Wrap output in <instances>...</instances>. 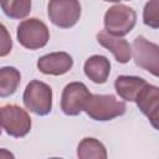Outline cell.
<instances>
[{"label":"cell","mask_w":159,"mask_h":159,"mask_svg":"<svg viewBox=\"0 0 159 159\" xmlns=\"http://www.w3.org/2000/svg\"><path fill=\"white\" fill-rule=\"evenodd\" d=\"M127 106L112 94H92L84 107V112L94 120L106 122L125 113Z\"/></svg>","instance_id":"6da1fadb"},{"label":"cell","mask_w":159,"mask_h":159,"mask_svg":"<svg viewBox=\"0 0 159 159\" xmlns=\"http://www.w3.org/2000/svg\"><path fill=\"white\" fill-rule=\"evenodd\" d=\"M22 101L30 112L37 116H46L52 109V89L45 82L32 80L25 88Z\"/></svg>","instance_id":"7a4b0ae2"},{"label":"cell","mask_w":159,"mask_h":159,"mask_svg":"<svg viewBox=\"0 0 159 159\" xmlns=\"http://www.w3.org/2000/svg\"><path fill=\"white\" fill-rule=\"evenodd\" d=\"M137 22L135 11L123 4H117L109 7L104 15L106 31L114 36H125L129 34Z\"/></svg>","instance_id":"3957f363"},{"label":"cell","mask_w":159,"mask_h":159,"mask_svg":"<svg viewBox=\"0 0 159 159\" xmlns=\"http://www.w3.org/2000/svg\"><path fill=\"white\" fill-rule=\"evenodd\" d=\"M17 40L20 45L29 50H37L43 46L50 40V32L45 22L36 17L24 20L19 24L16 31Z\"/></svg>","instance_id":"277c9868"},{"label":"cell","mask_w":159,"mask_h":159,"mask_svg":"<svg viewBox=\"0 0 159 159\" xmlns=\"http://www.w3.org/2000/svg\"><path fill=\"white\" fill-rule=\"evenodd\" d=\"M47 15L50 21L57 27L70 29L81 17V4L78 0H50Z\"/></svg>","instance_id":"5b68a950"},{"label":"cell","mask_w":159,"mask_h":159,"mask_svg":"<svg viewBox=\"0 0 159 159\" xmlns=\"http://www.w3.org/2000/svg\"><path fill=\"white\" fill-rule=\"evenodd\" d=\"M2 129L11 137H25L31 129V118L25 109L16 104H5L0 109Z\"/></svg>","instance_id":"8992f818"},{"label":"cell","mask_w":159,"mask_h":159,"mask_svg":"<svg viewBox=\"0 0 159 159\" xmlns=\"http://www.w3.org/2000/svg\"><path fill=\"white\" fill-rule=\"evenodd\" d=\"M133 58L137 66L159 77V46L144 36H137L132 45Z\"/></svg>","instance_id":"52a82bcc"},{"label":"cell","mask_w":159,"mask_h":159,"mask_svg":"<svg viewBox=\"0 0 159 159\" xmlns=\"http://www.w3.org/2000/svg\"><path fill=\"white\" fill-rule=\"evenodd\" d=\"M92 94L88 88L82 82H71L68 83L63 91L61 97V109L67 116H78L84 107Z\"/></svg>","instance_id":"ba28073f"},{"label":"cell","mask_w":159,"mask_h":159,"mask_svg":"<svg viewBox=\"0 0 159 159\" xmlns=\"http://www.w3.org/2000/svg\"><path fill=\"white\" fill-rule=\"evenodd\" d=\"M73 66V60L67 52H52L37 60V68L43 75L61 76L67 73Z\"/></svg>","instance_id":"9c48e42d"},{"label":"cell","mask_w":159,"mask_h":159,"mask_svg":"<svg viewBox=\"0 0 159 159\" xmlns=\"http://www.w3.org/2000/svg\"><path fill=\"white\" fill-rule=\"evenodd\" d=\"M97 41L101 46L111 51L119 63H127L132 56L130 45L119 36H114L108 31L103 30L97 34Z\"/></svg>","instance_id":"30bf717a"},{"label":"cell","mask_w":159,"mask_h":159,"mask_svg":"<svg viewBox=\"0 0 159 159\" xmlns=\"http://www.w3.org/2000/svg\"><path fill=\"white\" fill-rule=\"evenodd\" d=\"M84 75L94 83L102 84L107 81L111 72V62L106 56L93 55L84 62Z\"/></svg>","instance_id":"8fae6325"},{"label":"cell","mask_w":159,"mask_h":159,"mask_svg":"<svg viewBox=\"0 0 159 159\" xmlns=\"http://www.w3.org/2000/svg\"><path fill=\"white\" fill-rule=\"evenodd\" d=\"M147 84L145 80L135 76H119L116 78L114 88L119 97L125 101L134 102L140 89Z\"/></svg>","instance_id":"7c38bea8"},{"label":"cell","mask_w":159,"mask_h":159,"mask_svg":"<svg viewBox=\"0 0 159 159\" xmlns=\"http://www.w3.org/2000/svg\"><path fill=\"white\" fill-rule=\"evenodd\" d=\"M140 112L149 117L159 107V87L147 83L138 93L134 101Z\"/></svg>","instance_id":"4fadbf2b"},{"label":"cell","mask_w":159,"mask_h":159,"mask_svg":"<svg viewBox=\"0 0 159 159\" xmlns=\"http://www.w3.org/2000/svg\"><path fill=\"white\" fill-rule=\"evenodd\" d=\"M21 82V75L15 67H2L0 70V96L7 97L16 92Z\"/></svg>","instance_id":"5bb4252c"},{"label":"cell","mask_w":159,"mask_h":159,"mask_svg":"<svg viewBox=\"0 0 159 159\" xmlns=\"http://www.w3.org/2000/svg\"><path fill=\"white\" fill-rule=\"evenodd\" d=\"M77 155L81 159H106L107 152L104 145L96 138H83L78 144Z\"/></svg>","instance_id":"9a60e30c"},{"label":"cell","mask_w":159,"mask_h":159,"mask_svg":"<svg viewBox=\"0 0 159 159\" xmlns=\"http://www.w3.org/2000/svg\"><path fill=\"white\" fill-rule=\"evenodd\" d=\"M4 14L10 19H24L31 11V0H0Z\"/></svg>","instance_id":"2e32d148"},{"label":"cell","mask_w":159,"mask_h":159,"mask_svg":"<svg viewBox=\"0 0 159 159\" xmlns=\"http://www.w3.org/2000/svg\"><path fill=\"white\" fill-rule=\"evenodd\" d=\"M143 21L152 29H159V0H149L143 10Z\"/></svg>","instance_id":"e0dca14e"},{"label":"cell","mask_w":159,"mask_h":159,"mask_svg":"<svg viewBox=\"0 0 159 159\" xmlns=\"http://www.w3.org/2000/svg\"><path fill=\"white\" fill-rule=\"evenodd\" d=\"M1 29V36H2V41H1V50H0V55L1 56H6L10 51H11V47H12V41H11V37L9 36L6 29L4 25L0 26Z\"/></svg>","instance_id":"ac0fdd59"},{"label":"cell","mask_w":159,"mask_h":159,"mask_svg":"<svg viewBox=\"0 0 159 159\" xmlns=\"http://www.w3.org/2000/svg\"><path fill=\"white\" fill-rule=\"evenodd\" d=\"M148 119H149L150 124H152L157 130H159V107L148 117Z\"/></svg>","instance_id":"d6986e66"},{"label":"cell","mask_w":159,"mask_h":159,"mask_svg":"<svg viewBox=\"0 0 159 159\" xmlns=\"http://www.w3.org/2000/svg\"><path fill=\"white\" fill-rule=\"evenodd\" d=\"M104 1H111V2H118L119 0H104Z\"/></svg>","instance_id":"ffe728a7"},{"label":"cell","mask_w":159,"mask_h":159,"mask_svg":"<svg viewBox=\"0 0 159 159\" xmlns=\"http://www.w3.org/2000/svg\"><path fill=\"white\" fill-rule=\"evenodd\" d=\"M119 1H120V0H119Z\"/></svg>","instance_id":"44dd1931"}]
</instances>
